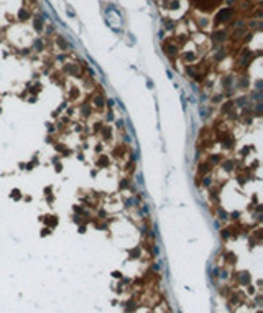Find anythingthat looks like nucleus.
Wrapping results in <instances>:
<instances>
[{"label":"nucleus","mask_w":263,"mask_h":313,"mask_svg":"<svg viewBox=\"0 0 263 313\" xmlns=\"http://www.w3.org/2000/svg\"><path fill=\"white\" fill-rule=\"evenodd\" d=\"M217 142L222 145V148L232 150L234 148V143H235V139L230 130H217Z\"/></svg>","instance_id":"nucleus-1"},{"label":"nucleus","mask_w":263,"mask_h":313,"mask_svg":"<svg viewBox=\"0 0 263 313\" xmlns=\"http://www.w3.org/2000/svg\"><path fill=\"white\" fill-rule=\"evenodd\" d=\"M234 15H235L234 8H222V10L217 12L216 18H214V25L219 26V25H222V23H227V21H230L232 18H234Z\"/></svg>","instance_id":"nucleus-2"},{"label":"nucleus","mask_w":263,"mask_h":313,"mask_svg":"<svg viewBox=\"0 0 263 313\" xmlns=\"http://www.w3.org/2000/svg\"><path fill=\"white\" fill-rule=\"evenodd\" d=\"M91 106H94L96 109L102 110L104 107H105V96H104V93L92 94V104H91Z\"/></svg>","instance_id":"nucleus-3"},{"label":"nucleus","mask_w":263,"mask_h":313,"mask_svg":"<svg viewBox=\"0 0 263 313\" xmlns=\"http://www.w3.org/2000/svg\"><path fill=\"white\" fill-rule=\"evenodd\" d=\"M212 168H214V167H212V165H210L207 160L199 162V165H197V175H199V176H206V175H210Z\"/></svg>","instance_id":"nucleus-4"},{"label":"nucleus","mask_w":263,"mask_h":313,"mask_svg":"<svg viewBox=\"0 0 263 313\" xmlns=\"http://www.w3.org/2000/svg\"><path fill=\"white\" fill-rule=\"evenodd\" d=\"M39 221H43L50 229H54L58 226V221L59 219H58L56 214H54V216H51V214H45V216H39Z\"/></svg>","instance_id":"nucleus-5"},{"label":"nucleus","mask_w":263,"mask_h":313,"mask_svg":"<svg viewBox=\"0 0 263 313\" xmlns=\"http://www.w3.org/2000/svg\"><path fill=\"white\" fill-rule=\"evenodd\" d=\"M128 147L125 145V143H118V145L114 147V152H112V156L114 158H117V160H120V158H123L125 153H127Z\"/></svg>","instance_id":"nucleus-6"},{"label":"nucleus","mask_w":263,"mask_h":313,"mask_svg":"<svg viewBox=\"0 0 263 313\" xmlns=\"http://www.w3.org/2000/svg\"><path fill=\"white\" fill-rule=\"evenodd\" d=\"M109 165H110V156L105 155V153H100L96 160V167L97 168H107Z\"/></svg>","instance_id":"nucleus-7"},{"label":"nucleus","mask_w":263,"mask_h":313,"mask_svg":"<svg viewBox=\"0 0 263 313\" xmlns=\"http://www.w3.org/2000/svg\"><path fill=\"white\" fill-rule=\"evenodd\" d=\"M79 112H81V115L84 119H87V117H91V114H92V106H91V102H82V104H79Z\"/></svg>","instance_id":"nucleus-8"},{"label":"nucleus","mask_w":263,"mask_h":313,"mask_svg":"<svg viewBox=\"0 0 263 313\" xmlns=\"http://www.w3.org/2000/svg\"><path fill=\"white\" fill-rule=\"evenodd\" d=\"M234 109H235V106H234V101L232 99H227V101H222L221 102V114L222 115H227Z\"/></svg>","instance_id":"nucleus-9"},{"label":"nucleus","mask_w":263,"mask_h":313,"mask_svg":"<svg viewBox=\"0 0 263 313\" xmlns=\"http://www.w3.org/2000/svg\"><path fill=\"white\" fill-rule=\"evenodd\" d=\"M234 82H235V78L232 74H225V76H222V79H221V84H222V89H232V86H234Z\"/></svg>","instance_id":"nucleus-10"},{"label":"nucleus","mask_w":263,"mask_h":313,"mask_svg":"<svg viewBox=\"0 0 263 313\" xmlns=\"http://www.w3.org/2000/svg\"><path fill=\"white\" fill-rule=\"evenodd\" d=\"M221 167L224 168L225 171H229V173H232V171L235 170V160H234V158H222V162H221Z\"/></svg>","instance_id":"nucleus-11"},{"label":"nucleus","mask_w":263,"mask_h":313,"mask_svg":"<svg viewBox=\"0 0 263 313\" xmlns=\"http://www.w3.org/2000/svg\"><path fill=\"white\" fill-rule=\"evenodd\" d=\"M225 38H227V33H225L224 30H216V32L210 33V40L216 41V43H222Z\"/></svg>","instance_id":"nucleus-12"},{"label":"nucleus","mask_w":263,"mask_h":313,"mask_svg":"<svg viewBox=\"0 0 263 313\" xmlns=\"http://www.w3.org/2000/svg\"><path fill=\"white\" fill-rule=\"evenodd\" d=\"M53 145H54V150H56L58 153H61V155H63V156H69V155H71V153H72L71 150L68 148V147L64 145V143H61V142H54Z\"/></svg>","instance_id":"nucleus-13"},{"label":"nucleus","mask_w":263,"mask_h":313,"mask_svg":"<svg viewBox=\"0 0 263 313\" xmlns=\"http://www.w3.org/2000/svg\"><path fill=\"white\" fill-rule=\"evenodd\" d=\"M63 71L66 73V74L77 76V78H79V69H77V64H72V63H69V64H64V66H63Z\"/></svg>","instance_id":"nucleus-14"},{"label":"nucleus","mask_w":263,"mask_h":313,"mask_svg":"<svg viewBox=\"0 0 263 313\" xmlns=\"http://www.w3.org/2000/svg\"><path fill=\"white\" fill-rule=\"evenodd\" d=\"M219 195H221V186H217V185L209 186V198L212 199V201L219 203Z\"/></svg>","instance_id":"nucleus-15"},{"label":"nucleus","mask_w":263,"mask_h":313,"mask_svg":"<svg viewBox=\"0 0 263 313\" xmlns=\"http://www.w3.org/2000/svg\"><path fill=\"white\" fill-rule=\"evenodd\" d=\"M99 134L102 137V140H105V142H110L112 140V127H109V125H104Z\"/></svg>","instance_id":"nucleus-16"},{"label":"nucleus","mask_w":263,"mask_h":313,"mask_svg":"<svg viewBox=\"0 0 263 313\" xmlns=\"http://www.w3.org/2000/svg\"><path fill=\"white\" fill-rule=\"evenodd\" d=\"M247 104H250L248 102V96H238L237 99L234 101V106L235 107H240V109H242V107H245Z\"/></svg>","instance_id":"nucleus-17"},{"label":"nucleus","mask_w":263,"mask_h":313,"mask_svg":"<svg viewBox=\"0 0 263 313\" xmlns=\"http://www.w3.org/2000/svg\"><path fill=\"white\" fill-rule=\"evenodd\" d=\"M222 158H224V156H222V155H219V153H212V155H209V156H207V162H209V163L214 167V165L221 163V162H222Z\"/></svg>","instance_id":"nucleus-18"},{"label":"nucleus","mask_w":263,"mask_h":313,"mask_svg":"<svg viewBox=\"0 0 263 313\" xmlns=\"http://www.w3.org/2000/svg\"><path fill=\"white\" fill-rule=\"evenodd\" d=\"M26 87H28V93L30 94H39V93H41V89H43V86H41V82H35L33 86L28 84Z\"/></svg>","instance_id":"nucleus-19"},{"label":"nucleus","mask_w":263,"mask_h":313,"mask_svg":"<svg viewBox=\"0 0 263 313\" xmlns=\"http://www.w3.org/2000/svg\"><path fill=\"white\" fill-rule=\"evenodd\" d=\"M132 186V178L127 176L123 180H120V185H118V191H123V190H128Z\"/></svg>","instance_id":"nucleus-20"},{"label":"nucleus","mask_w":263,"mask_h":313,"mask_svg":"<svg viewBox=\"0 0 263 313\" xmlns=\"http://www.w3.org/2000/svg\"><path fill=\"white\" fill-rule=\"evenodd\" d=\"M183 60H184L186 63H194V61L197 60V56H196L192 51H184V53H183Z\"/></svg>","instance_id":"nucleus-21"},{"label":"nucleus","mask_w":263,"mask_h":313,"mask_svg":"<svg viewBox=\"0 0 263 313\" xmlns=\"http://www.w3.org/2000/svg\"><path fill=\"white\" fill-rule=\"evenodd\" d=\"M201 185H204L206 188H209V186L214 185V180L210 175H206V176H201Z\"/></svg>","instance_id":"nucleus-22"},{"label":"nucleus","mask_w":263,"mask_h":313,"mask_svg":"<svg viewBox=\"0 0 263 313\" xmlns=\"http://www.w3.org/2000/svg\"><path fill=\"white\" fill-rule=\"evenodd\" d=\"M248 86H250V82H248V79H247V76H242V78L238 79V82H237L238 89H247Z\"/></svg>","instance_id":"nucleus-23"},{"label":"nucleus","mask_w":263,"mask_h":313,"mask_svg":"<svg viewBox=\"0 0 263 313\" xmlns=\"http://www.w3.org/2000/svg\"><path fill=\"white\" fill-rule=\"evenodd\" d=\"M125 171H127L128 175L135 171V158H130V160H128V163L125 165Z\"/></svg>","instance_id":"nucleus-24"},{"label":"nucleus","mask_w":263,"mask_h":313,"mask_svg":"<svg viewBox=\"0 0 263 313\" xmlns=\"http://www.w3.org/2000/svg\"><path fill=\"white\" fill-rule=\"evenodd\" d=\"M217 216H219V219H222V221H227L229 219V213L224 209V208H217Z\"/></svg>","instance_id":"nucleus-25"},{"label":"nucleus","mask_w":263,"mask_h":313,"mask_svg":"<svg viewBox=\"0 0 263 313\" xmlns=\"http://www.w3.org/2000/svg\"><path fill=\"white\" fill-rule=\"evenodd\" d=\"M56 41H58V45H59V48H61L63 51H66V48H71V46H69V43L66 41V40H64L63 36H58V40H56Z\"/></svg>","instance_id":"nucleus-26"},{"label":"nucleus","mask_w":263,"mask_h":313,"mask_svg":"<svg viewBox=\"0 0 263 313\" xmlns=\"http://www.w3.org/2000/svg\"><path fill=\"white\" fill-rule=\"evenodd\" d=\"M30 17H31V12H30L28 8H26V10L23 8V10H20V13H18V18H20L21 21H23V20H28Z\"/></svg>","instance_id":"nucleus-27"},{"label":"nucleus","mask_w":263,"mask_h":313,"mask_svg":"<svg viewBox=\"0 0 263 313\" xmlns=\"http://www.w3.org/2000/svg\"><path fill=\"white\" fill-rule=\"evenodd\" d=\"M79 94H81V93H79V89H77V87H72L71 91H69L68 99H69V101H76V99L79 97Z\"/></svg>","instance_id":"nucleus-28"},{"label":"nucleus","mask_w":263,"mask_h":313,"mask_svg":"<svg viewBox=\"0 0 263 313\" xmlns=\"http://www.w3.org/2000/svg\"><path fill=\"white\" fill-rule=\"evenodd\" d=\"M10 198L13 199V201H18V199H21V191H20V190H17V188L12 190V191H10Z\"/></svg>","instance_id":"nucleus-29"},{"label":"nucleus","mask_w":263,"mask_h":313,"mask_svg":"<svg viewBox=\"0 0 263 313\" xmlns=\"http://www.w3.org/2000/svg\"><path fill=\"white\" fill-rule=\"evenodd\" d=\"M33 23H35V30H36V32H43V20H41V18L36 17Z\"/></svg>","instance_id":"nucleus-30"},{"label":"nucleus","mask_w":263,"mask_h":313,"mask_svg":"<svg viewBox=\"0 0 263 313\" xmlns=\"http://www.w3.org/2000/svg\"><path fill=\"white\" fill-rule=\"evenodd\" d=\"M94 226H96L99 231H105V229H107V223H105V221H96V223H94Z\"/></svg>","instance_id":"nucleus-31"},{"label":"nucleus","mask_w":263,"mask_h":313,"mask_svg":"<svg viewBox=\"0 0 263 313\" xmlns=\"http://www.w3.org/2000/svg\"><path fill=\"white\" fill-rule=\"evenodd\" d=\"M221 237L224 239V241H227V239L230 237V229H229V228H224V229H221Z\"/></svg>","instance_id":"nucleus-32"},{"label":"nucleus","mask_w":263,"mask_h":313,"mask_svg":"<svg viewBox=\"0 0 263 313\" xmlns=\"http://www.w3.org/2000/svg\"><path fill=\"white\" fill-rule=\"evenodd\" d=\"M140 254H142V249L140 247H135V249L130 251V257L132 259H137V257H140Z\"/></svg>","instance_id":"nucleus-33"},{"label":"nucleus","mask_w":263,"mask_h":313,"mask_svg":"<svg viewBox=\"0 0 263 313\" xmlns=\"http://www.w3.org/2000/svg\"><path fill=\"white\" fill-rule=\"evenodd\" d=\"M210 101H212L214 104H221L222 101H224V93H222V94H216V96H214Z\"/></svg>","instance_id":"nucleus-34"},{"label":"nucleus","mask_w":263,"mask_h":313,"mask_svg":"<svg viewBox=\"0 0 263 313\" xmlns=\"http://www.w3.org/2000/svg\"><path fill=\"white\" fill-rule=\"evenodd\" d=\"M250 150H252V147H250V145H245L242 150H240V156H242V158H245V156L250 153Z\"/></svg>","instance_id":"nucleus-35"},{"label":"nucleus","mask_w":263,"mask_h":313,"mask_svg":"<svg viewBox=\"0 0 263 313\" xmlns=\"http://www.w3.org/2000/svg\"><path fill=\"white\" fill-rule=\"evenodd\" d=\"M104 127V122L102 120H99V122H96V124H94V134H99L100 132V129Z\"/></svg>","instance_id":"nucleus-36"},{"label":"nucleus","mask_w":263,"mask_h":313,"mask_svg":"<svg viewBox=\"0 0 263 313\" xmlns=\"http://www.w3.org/2000/svg\"><path fill=\"white\" fill-rule=\"evenodd\" d=\"M179 8V0H171L169 2V10H178Z\"/></svg>","instance_id":"nucleus-37"},{"label":"nucleus","mask_w":263,"mask_h":313,"mask_svg":"<svg viewBox=\"0 0 263 313\" xmlns=\"http://www.w3.org/2000/svg\"><path fill=\"white\" fill-rule=\"evenodd\" d=\"M238 217H240V211H234V213L229 214V219H232V221H237Z\"/></svg>","instance_id":"nucleus-38"},{"label":"nucleus","mask_w":263,"mask_h":313,"mask_svg":"<svg viewBox=\"0 0 263 313\" xmlns=\"http://www.w3.org/2000/svg\"><path fill=\"white\" fill-rule=\"evenodd\" d=\"M46 129H48V132H50V134H54V132H56V125L51 124V122H46Z\"/></svg>","instance_id":"nucleus-39"},{"label":"nucleus","mask_w":263,"mask_h":313,"mask_svg":"<svg viewBox=\"0 0 263 313\" xmlns=\"http://www.w3.org/2000/svg\"><path fill=\"white\" fill-rule=\"evenodd\" d=\"M237 180H238V185H240V186H245V183H247V176H243V175H238V176H237Z\"/></svg>","instance_id":"nucleus-40"},{"label":"nucleus","mask_w":263,"mask_h":313,"mask_svg":"<svg viewBox=\"0 0 263 313\" xmlns=\"http://www.w3.org/2000/svg\"><path fill=\"white\" fill-rule=\"evenodd\" d=\"M85 229H87V223H82V224H79V226H77V231L81 232V234H84V232H85Z\"/></svg>","instance_id":"nucleus-41"},{"label":"nucleus","mask_w":263,"mask_h":313,"mask_svg":"<svg viewBox=\"0 0 263 313\" xmlns=\"http://www.w3.org/2000/svg\"><path fill=\"white\" fill-rule=\"evenodd\" d=\"M35 48H36L38 51L43 50V41H41V40H35Z\"/></svg>","instance_id":"nucleus-42"},{"label":"nucleus","mask_w":263,"mask_h":313,"mask_svg":"<svg viewBox=\"0 0 263 313\" xmlns=\"http://www.w3.org/2000/svg\"><path fill=\"white\" fill-rule=\"evenodd\" d=\"M94 150H96L97 153H100V152H102V150H104V143H97V145L94 147Z\"/></svg>","instance_id":"nucleus-43"},{"label":"nucleus","mask_w":263,"mask_h":313,"mask_svg":"<svg viewBox=\"0 0 263 313\" xmlns=\"http://www.w3.org/2000/svg\"><path fill=\"white\" fill-rule=\"evenodd\" d=\"M107 120L109 122L114 120V112H112V109H109V112H107Z\"/></svg>","instance_id":"nucleus-44"},{"label":"nucleus","mask_w":263,"mask_h":313,"mask_svg":"<svg viewBox=\"0 0 263 313\" xmlns=\"http://www.w3.org/2000/svg\"><path fill=\"white\" fill-rule=\"evenodd\" d=\"M54 165H56V167H54L56 170H54V171H56V173H61V171H63V165H61L59 162H58V163H54Z\"/></svg>","instance_id":"nucleus-45"},{"label":"nucleus","mask_w":263,"mask_h":313,"mask_svg":"<svg viewBox=\"0 0 263 313\" xmlns=\"http://www.w3.org/2000/svg\"><path fill=\"white\" fill-rule=\"evenodd\" d=\"M99 217H100V219H107V211L100 209V211H99Z\"/></svg>","instance_id":"nucleus-46"},{"label":"nucleus","mask_w":263,"mask_h":313,"mask_svg":"<svg viewBox=\"0 0 263 313\" xmlns=\"http://www.w3.org/2000/svg\"><path fill=\"white\" fill-rule=\"evenodd\" d=\"M48 234H51V229H50V228H45V229L41 231V236L45 237V236H48Z\"/></svg>","instance_id":"nucleus-47"},{"label":"nucleus","mask_w":263,"mask_h":313,"mask_svg":"<svg viewBox=\"0 0 263 313\" xmlns=\"http://www.w3.org/2000/svg\"><path fill=\"white\" fill-rule=\"evenodd\" d=\"M46 196H48V198H46L48 199V204H53L54 203V196L53 195H46Z\"/></svg>","instance_id":"nucleus-48"},{"label":"nucleus","mask_w":263,"mask_h":313,"mask_svg":"<svg viewBox=\"0 0 263 313\" xmlns=\"http://www.w3.org/2000/svg\"><path fill=\"white\" fill-rule=\"evenodd\" d=\"M51 191H53V186H46V188H45V195H51Z\"/></svg>","instance_id":"nucleus-49"},{"label":"nucleus","mask_w":263,"mask_h":313,"mask_svg":"<svg viewBox=\"0 0 263 313\" xmlns=\"http://www.w3.org/2000/svg\"><path fill=\"white\" fill-rule=\"evenodd\" d=\"M77 160L84 162V153H82V152H77Z\"/></svg>","instance_id":"nucleus-50"},{"label":"nucleus","mask_w":263,"mask_h":313,"mask_svg":"<svg viewBox=\"0 0 263 313\" xmlns=\"http://www.w3.org/2000/svg\"><path fill=\"white\" fill-rule=\"evenodd\" d=\"M263 211V206L262 204H256V208H255V213H262Z\"/></svg>","instance_id":"nucleus-51"},{"label":"nucleus","mask_w":263,"mask_h":313,"mask_svg":"<svg viewBox=\"0 0 263 313\" xmlns=\"http://www.w3.org/2000/svg\"><path fill=\"white\" fill-rule=\"evenodd\" d=\"M107 107H109V109H112V107H114V101H112V99L107 101Z\"/></svg>","instance_id":"nucleus-52"},{"label":"nucleus","mask_w":263,"mask_h":313,"mask_svg":"<svg viewBox=\"0 0 263 313\" xmlns=\"http://www.w3.org/2000/svg\"><path fill=\"white\" fill-rule=\"evenodd\" d=\"M51 162H53V163H58V162H59V155L53 156V158H51Z\"/></svg>","instance_id":"nucleus-53"},{"label":"nucleus","mask_w":263,"mask_h":313,"mask_svg":"<svg viewBox=\"0 0 263 313\" xmlns=\"http://www.w3.org/2000/svg\"><path fill=\"white\" fill-rule=\"evenodd\" d=\"M252 203H253V204H258V198H256V195H253V198H252Z\"/></svg>","instance_id":"nucleus-54"},{"label":"nucleus","mask_w":263,"mask_h":313,"mask_svg":"<svg viewBox=\"0 0 263 313\" xmlns=\"http://www.w3.org/2000/svg\"><path fill=\"white\" fill-rule=\"evenodd\" d=\"M117 127H120L123 130V120H117Z\"/></svg>","instance_id":"nucleus-55"},{"label":"nucleus","mask_w":263,"mask_h":313,"mask_svg":"<svg viewBox=\"0 0 263 313\" xmlns=\"http://www.w3.org/2000/svg\"><path fill=\"white\" fill-rule=\"evenodd\" d=\"M0 114H2V107H0Z\"/></svg>","instance_id":"nucleus-56"}]
</instances>
